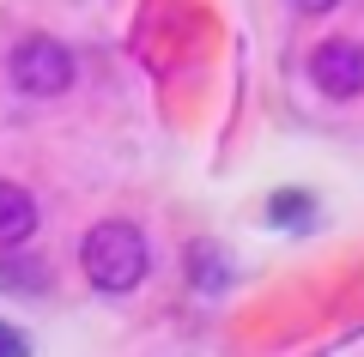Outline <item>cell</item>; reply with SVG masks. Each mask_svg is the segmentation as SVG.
Here are the masks:
<instances>
[{"label": "cell", "mask_w": 364, "mask_h": 357, "mask_svg": "<svg viewBox=\"0 0 364 357\" xmlns=\"http://www.w3.org/2000/svg\"><path fill=\"white\" fill-rule=\"evenodd\" d=\"M310 212H316V206H310V194H279V200L267 206V218H273L279 230H298V224H304Z\"/></svg>", "instance_id": "obj_7"}, {"label": "cell", "mask_w": 364, "mask_h": 357, "mask_svg": "<svg viewBox=\"0 0 364 357\" xmlns=\"http://www.w3.org/2000/svg\"><path fill=\"white\" fill-rule=\"evenodd\" d=\"M43 285H49V267L31 255H18V248H0V291L13 297H43Z\"/></svg>", "instance_id": "obj_5"}, {"label": "cell", "mask_w": 364, "mask_h": 357, "mask_svg": "<svg viewBox=\"0 0 364 357\" xmlns=\"http://www.w3.org/2000/svg\"><path fill=\"white\" fill-rule=\"evenodd\" d=\"M37 218H43L37 194L0 176V248H25L31 236H37Z\"/></svg>", "instance_id": "obj_4"}, {"label": "cell", "mask_w": 364, "mask_h": 357, "mask_svg": "<svg viewBox=\"0 0 364 357\" xmlns=\"http://www.w3.org/2000/svg\"><path fill=\"white\" fill-rule=\"evenodd\" d=\"M291 6H298V13H334L340 0H291Z\"/></svg>", "instance_id": "obj_9"}, {"label": "cell", "mask_w": 364, "mask_h": 357, "mask_svg": "<svg viewBox=\"0 0 364 357\" xmlns=\"http://www.w3.org/2000/svg\"><path fill=\"white\" fill-rule=\"evenodd\" d=\"M0 357H25V339L13 327H0Z\"/></svg>", "instance_id": "obj_8"}, {"label": "cell", "mask_w": 364, "mask_h": 357, "mask_svg": "<svg viewBox=\"0 0 364 357\" xmlns=\"http://www.w3.org/2000/svg\"><path fill=\"white\" fill-rule=\"evenodd\" d=\"M73 49L55 37H43V31H31V37L13 43V55H6V79H13V91H25V97H67L73 91Z\"/></svg>", "instance_id": "obj_2"}, {"label": "cell", "mask_w": 364, "mask_h": 357, "mask_svg": "<svg viewBox=\"0 0 364 357\" xmlns=\"http://www.w3.org/2000/svg\"><path fill=\"white\" fill-rule=\"evenodd\" d=\"M310 79H316V91L334 97V103L358 97V91H364V43H352V37L316 43V49H310Z\"/></svg>", "instance_id": "obj_3"}, {"label": "cell", "mask_w": 364, "mask_h": 357, "mask_svg": "<svg viewBox=\"0 0 364 357\" xmlns=\"http://www.w3.org/2000/svg\"><path fill=\"white\" fill-rule=\"evenodd\" d=\"M188 273H195V291H200V297H213V291H225V279H231V260H225L219 248L200 243L195 255H188Z\"/></svg>", "instance_id": "obj_6"}, {"label": "cell", "mask_w": 364, "mask_h": 357, "mask_svg": "<svg viewBox=\"0 0 364 357\" xmlns=\"http://www.w3.org/2000/svg\"><path fill=\"white\" fill-rule=\"evenodd\" d=\"M146 267H152L146 236H140V224H128V218H104V224H91L85 243H79V273H85L91 291H104V297L140 291Z\"/></svg>", "instance_id": "obj_1"}]
</instances>
